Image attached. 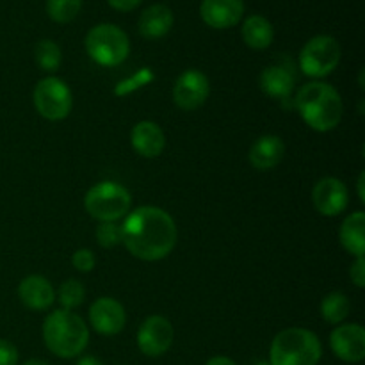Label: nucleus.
<instances>
[{
  "instance_id": "f257e3e1",
  "label": "nucleus",
  "mask_w": 365,
  "mask_h": 365,
  "mask_svg": "<svg viewBox=\"0 0 365 365\" xmlns=\"http://www.w3.org/2000/svg\"><path fill=\"white\" fill-rule=\"evenodd\" d=\"M178 230L175 220L160 207L143 205L130 210L121 225V242L132 257L157 262L177 246Z\"/></svg>"
},
{
  "instance_id": "f03ea898",
  "label": "nucleus",
  "mask_w": 365,
  "mask_h": 365,
  "mask_svg": "<svg viewBox=\"0 0 365 365\" xmlns=\"http://www.w3.org/2000/svg\"><path fill=\"white\" fill-rule=\"evenodd\" d=\"M294 106L302 120L316 132H331L339 127L344 114V103L334 86L312 81L296 93Z\"/></svg>"
},
{
  "instance_id": "7ed1b4c3",
  "label": "nucleus",
  "mask_w": 365,
  "mask_h": 365,
  "mask_svg": "<svg viewBox=\"0 0 365 365\" xmlns=\"http://www.w3.org/2000/svg\"><path fill=\"white\" fill-rule=\"evenodd\" d=\"M43 341L48 351L59 359H75L89 344V328L71 310H53L43 321Z\"/></svg>"
},
{
  "instance_id": "20e7f679",
  "label": "nucleus",
  "mask_w": 365,
  "mask_h": 365,
  "mask_svg": "<svg viewBox=\"0 0 365 365\" xmlns=\"http://www.w3.org/2000/svg\"><path fill=\"white\" fill-rule=\"evenodd\" d=\"M321 356L319 337L307 328H285L269 348V365H317Z\"/></svg>"
},
{
  "instance_id": "39448f33",
  "label": "nucleus",
  "mask_w": 365,
  "mask_h": 365,
  "mask_svg": "<svg viewBox=\"0 0 365 365\" xmlns=\"http://www.w3.org/2000/svg\"><path fill=\"white\" fill-rule=\"evenodd\" d=\"M86 212L100 223H118L132 210V196L118 182H98L84 196Z\"/></svg>"
},
{
  "instance_id": "423d86ee",
  "label": "nucleus",
  "mask_w": 365,
  "mask_h": 365,
  "mask_svg": "<svg viewBox=\"0 0 365 365\" xmlns=\"http://www.w3.org/2000/svg\"><path fill=\"white\" fill-rule=\"evenodd\" d=\"M86 52L96 64L120 66L130 53V41L123 29L114 24H98L86 34Z\"/></svg>"
},
{
  "instance_id": "0eeeda50",
  "label": "nucleus",
  "mask_w": 365,
  "mask_h": 365,
  "mask_svg": "<svg viewBox=\"0 0 365 365\" xmlns=\"http://www.w3.org/2000/svg\"><path fill=\"white\" fill-rule=\"evenodd\" d=\"M341 56V45L334 36H314L299 52V70L310 78H324L337 70Z\"/></svg>"
},
{
  "instance_id": "6e6552de",
  "label": "nucleus",
  "mask_w": 365,
  "mask_h": 365,
  "mask_svg": "<svg viewBox=\"0 0 365 365\" xmlns=\"http://www.w3.org/2000/svg\"><path fill=\"white\" fill-rule=\"evenodd\" d=\"M32 102L39 116L48 121H61L71 113L73 96L66 82L59 77H46L36 84Z\"/></svg>"
},
{
  "instance_id": "1a4fd4ad",
  "label": "nucleus",
  "mask_w": 365,
  "mask_h": 365,
  "mask_svg": "<svg viewBox=\"0 0 365 365\" xmlns=\"http://www.w3.org/2000/svg\"><path fill=\"white\" fill-rule=\"evenodd\" d=\"M173 339V324L166 317L150 316L143 321L138 330V348L143 355L157 359L170 351Z\"/></svg>"
},
{
  "instance_id": "9d476101",
  "label": "nucleus",
  "mask_w": 365,
  "mask_h": 365,
  "mask_svg": "<svg viewBox=\"0 0 365 365\" xmlns=\"http://www.w3.org/2000/svg\"><path fill=\"white\" fill-rule=\"evenodd\" d=\"M210 95V82L203 71L185 70L173 86V102L182 110L200 109Z\"/></svg>"
},
{
  "instance_id": "9b49d317",
  "label": "nucleus",
  "mask_w": 365,
  "mask_h": 365,
  "mask_svg": "<svg viewBox=\"0 0 365 365\" xmlns=\"http://www.w3.org/2000/svg\"><path fill=\"white\" fill-rule=\"evenodd\" d=\"M330 348L337 359L359 364L365 359V330L356 323L339 324L330 334Z\"/></svg>"
},
{
  "instance_id": "f8f14e48",
  "label": "nucleus",
  "mask_w": 365,
  "mask_h": 365,
  "mask_svg": "<svg viewBox=\"0 0 365 365\" xmlns=\"http://www.w3.org/2000/svg\"><path fill=\"white\" fill-rule=\"evenodd\" d=\"M312 202L321 216L335 217L348 209L349 191L344 182L339 178H321L312 189Z\"/></svg>"
},
{
  "instance_id": "ddd939ff",
  "label": "nucleus",
  "mask_w": 365,
  "mask_h": 365,
  "mask_svg": "<svg viewBox=\"0 0 365 365\" xmlns=\"http://www.w3.org/2000/svg\"><path fill=\"white\" fill-rule=\"evenodd\" d=\"M89 324L93 330L106 337L118 335L127 324L125 307L114 298H98L89 307Z\"/></svg>"
},
{
  "instance_id": "4468645a",
  "label": "nucleus",
  "mask_w": 365,
  "mask_h": 365,
  "mask_svg": "<svg viewBox=\"0 0 365 365\" xmlns=\"http://www.w3.org/2000/svg\"><path fill=\"white\" fill-rule=\"evenodd\" d=\"M200 16L203 24L210 29L225 31L232 29L245 16V2L242 0H202Z\"/></svg>"
},
{
  "instance_id": "2eb2a0df",
  "label": "nucleus",
  "mask_w": 365,
  "mask_h": 365,
  "mask_svg": "<svg viewBox=\"0 0 365 365\" xmlns=\"http://www.w3.org/2000/svg\"><path fill=\"white\" fill-rule=\"evenodd\" d=\"M18 298L29 310L43 312L56 302V289L41 274H31L18 285Z\"/></svg>"
},
{
  "instance_id": "dca6fc26",
  "label": "nucleus",
  "mask_w": 365,
  "mask_h": 365,
  "mask_svg": "<svg viewBox=\"0 0 365 365\" xmlns=\"http://www.w3.org/2000/svg\"><path fill=\"white\" fill-rule=\"evenodd\" d=\"M132 148L145 159H157L166 148V135L155 121H139L130 132Z\"/></svg>"
},
{
  "instance_id": "f3484780",
  "label": "nucleus",
  "mask_w": 365,
  "mask_h": 365,
  "mask_svg": "<svg viewBox=\"0 0 365 365\" xmlns=\"http://www.w3.org/2000/svg\"><path fill=\"white\" fill-rule=\"evenodd\" d=\"M285 145L282 138L273 134L260 135L250 146L248 160L257 171H271L284 160Z\"/></svg>"
},
{
  "instance_id": "a211bd4d",
  "label": "nucleus",
  "mask_w": 365,
  "mask_h": 365,
  "mask_svg": "<svg viewBox=\"0 0 365 365\" xmlns=\"http://www.w3.org/2000/svg\"><path fill=\"white\" fill-rule=\"evenodd\" d=\"M296 77L291 71V68L284 64H271L260 71L259 86L264 95H267L273 100H287L291 98L294 91Z\"/></svg>"
},
{
  "instance_id": "6ab92c4d",
  "label": "nucleus",
  "mask_w": 365,
  "mask_h": 365,
  "mask_svg": "<svg viewBox=\"0 0 365 365\" xmlns=\"http://www.w3.org/2000/svg\"><path fill=\"white\" fill-rule=\"evenodd\" d=\"M175 16L173 11L164 4H153L146 7L138 21L139 34L145 39H160L173 29Z\"/></svg>"
},
{
  "instance_id": "aec40b11",
  "label": "nucleus",
  "mask_w": 365,
  "mask_h": 365,
  "mask_svg": "<svg viewBox=\"0 0 365 365\" xmlns=\"http://www.w3.org/2000/svg\"><path fill=\"white\" fill-rule=\"evenodd\" d=\"M342 248L353 257H364L365 253V214L362 210L349 214L339 230Z\"/></svg>"
},
{
  "instance_id": "412c9836",
  "label": "nucleus",
  "mask_w": 365,
  "mask_h": 365,
  "mask_svg": "<svg viewBox=\"0 0 365 365\" xmlns=\"http://www.w3.org/2000/svg\"><path fill=\"white\" fill-rule=\"evenodd\" d=\"M242 41L252 50L269 48L274 39V29L271 21L262 14H252L245 20L241 29Z\"/></svg>"
},
{
  "instance_id": "4be33fe9",
  "label": "nucleus",
  "mask_w": 365,
  "mask_h": 365,
  "mask_svg": "<svg viewBox=\"0 0 365 365\" xmlns=\"http://www.w3.org/2000/svg\"><path fill=\"white\" fill-rule=\"evenodd\" d=\"M351 312V303H349L348 296L344 292H330L321 302V317L327 321L328 324H342L346 317Z\"/></svg>"
},
{
  "instance_id": "5701e85b",
  "label": "nucleus",
  "mask_w": 365,
  "mask_h": 365,
  "mask_svg": "<svg viewBox=\"0 0 365 365\" xmlns=\"http://www.w3.org/2000/svg\"><path fill=\"white\" fill-rule=\"evenodd\" d=\"M34 57L38 66L46 73H53L63 64V50L52 39H41L34 46Z\"/></svg>"
},
{
  "instance_id": "b1692460",
  "label": "nucleus",
  "mask_w": 365,
  "mask_h": 365,
  "mask_svg": "<svg viewBox=\"0 0 365 365\" xmlns=\"http://www.w3.org/2000/svg\"><path fill=\"white\" fill-rule=\"evenodd\" d=\"M82 0H46V14L56 24H70L78 16Z\"/></svg>"
},
{
  "instance_id": "393cba45",
  "label": "nucleus",
  "mask_w": 365,
  "mask_h": 365,
  "mask_svg": "<svg viewBox=\"0 0 365 365\" xmlns=\"http://www.w3.org/2000/svg\"><path fill=\"white\" fill-rule=\"evenodd\" d=\"M56 298L59 299L61 307L64 310H75L77 307H81L84 303L86 289L81 282L75 280V278H70V280L63 282L59 285V291L56 292Z\"/></svg>"
},
{
  "instance_id": "a878e982",
  "label": "nucleus",
  "mask_w": 365,
  "mask_h": 365,
  "mask_svg": "<svg viewBox=\"0 0 365 365\" xmlns=\"http://www.w3.org/2000/svg\"><path fill=\"white\" fill-rule=\"evenodd\" d=\"M96 241L102 248H116L121 245V225L120 223H100L96 227Z\"/></svg>"
},
{
  "instance_id": "bb28decb",
  "label": "nucleus",
  "mask_w": 365,
  "mask_h": 365,
  "mask_svg": "<svg viewBox=\"0 0 365 365\" xmlns=\"http://www.w3.org/2000/svg\"><path fill=\"white\" fill-rule=\"evenodd\" d=\"M71 264L78 273H91L96 266V257L89 248H81L71 257Z\"/></svg>"
},
{
  "instance_id": "cd10ccee",
  "label": "nucleus",
  "mask_w": 365,
  "mask_h": 365,
  "mask_svg": "<svg viewBox=\"0 0 365 365\" xmlns=\"http://www.w3.org/2000/svg\"><path fill=\"white\" fill-rule=\"evenodd\" d=\"M20 355L13 342L0 339V365H18Z\"/></svg>"
},
{
  "instance_id": "c85d7f7f",
  "label": "nucleus",
  "mask_w": 365,
  "mask_h": 365,
  "mask_svg": "<svg viewBox=\"0 0 365 365\" xmlns=\"http://www.w3.org/2000/svg\"><path fill=\"white\" fill-rule=\"evenodd\" d=\"M349 278L359 289L365 287V260L364 257H356L355 262L349 267Z\"/></svg>"
},
{
  "instance_id": "c756f323",
  "label": "nucleus",
  "mask_w": 365,
  "mask_h": 365,
  "mask_svg": "<svg viewBox=\"0 0 365 365\" xmlns=\"http://www.w3.org/2000/svg\"><path fill=\"white\" fill-rule=\"evenodd\" d=\"M107 2L113 9L120 11V13H128V11H134L135 7L141 6L143 0H107Z\"/></svg>"
},
{
  "instance_id": "7c9ffc66",
  "label": "nucleus",
  "mask_w": 365,
  "mask_h": 365,
  "mask_svg": "<svg viewBox=\"0 0 365 365\" xmlns=\"http://www.w3.org/2000/svg\"><path fill=\"white\" fill-rule=\"evenodd\" d=\"M205 365H237L228 356H212L210 360H207Z\"/></svg>"
},
{
  "instance_id": "2f4dec72",
  "label": "nucleus",
  "mask_w": 365,
  "mask_h": 365,
  "mask_svg": "<svg viewBox=\"0 0 365 365\" xmlns=\"http://www.w3.org/2000/svg\"><path fill=\"white\" fill-rule=\"evenodd\" d=\"M364 182H365V173L359 175V182H356V187H359V198L360 202H365V192H364Z\"/></svg>"
},
{
  "instance_id": "473e14b6",
  "label": "nucleus",
  "mask_w": 365,
  "mask_h": 365,
  "mask_svg": "<svg viewBox=\"0 0 365 365\" xmlns=\"http://www.w3.org/2000/svg\"><path fill=\"white\" fill-rule=\"evenodd\" d=\"M77 365H103V364L100 362L96 356H82V359L77 362Z\"/></svg>"
},
{
  "instance_id": "72a5a7b5",
  "label": "nucleus",
  "mask_w": 365,
  "mask_h": 365,
  "mask_svg": "<svg viewBox=\"0 0 365 365\" xmlns=\"http://www.w3.org/2000/svg\"><path fill=\"white\" fill-rule=\"evenodd\" d=\"M21 365H50V364L45 362V360H41V359H31V360H27V362H24Z\"/></svg>"
},
{
  "instance_id": "f704fd0d",
  "label": "nucleus",
  "mask_w": 365,
  "mask_h": 365,
  "mask_svg": "<svg viewBox=\"0 0 365 365\" xmlns=\"http://www.w3.org/2000/svg\"><path fill=\"white\" fill-rule=\"evenodd\" d=\"M255 365H269V362H257Z\"/></svg>"
}]
</instances>
